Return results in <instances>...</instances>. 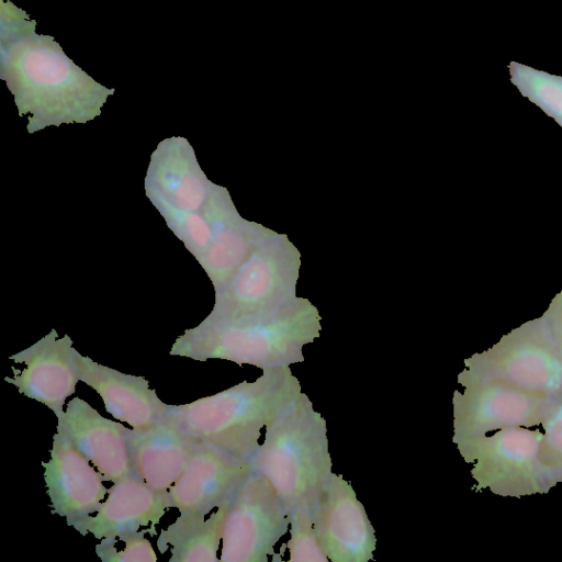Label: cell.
<instances>
[{
	"mask_svg": "<svg viewBox=\"0 0 562 562\" xmlns=\"http://www.w3.org/2000/svg\"><path fill=\"white\" fill-rule=\"evenodd\" d=\"M313 525L331 562H368L376 548L374 528L351 484L331 473L313 509Z\"/></svg>",
	"mask_w": 562,
	"mask_h": 562,
	"instance_id": "9c48e42d",
	"label": "cell"
},
{
	"mask_svg": "<svg viewBox=\"0 0 562 562\" xmlns=\"http://www.w3.org/2000/svg\"><path fill=\"white\" fill-rule=\"evenodd\" d=\"M510 81L522 97L539 106L562 127V77L510 61Z\"/></svg>",
	"mask_w": 562,
	"mask_h": 562,
	"instance_id": "ffe728a7",
	"label": "cell"
},
{
	"mask_svg": "<svg viewBox=\"0 0 562 562\" xmlns=\"http://www.w3.org/2000/svg\"><path fill=\"white\" fill-rule=\"evenodd\" d=\"M322 317L308 299L236 318L209 315L173 342L170 355L220 359L271 370L304 361L303 347L321 336Z\"/></svg>",
	"mask_w": 562,
	"mask_h": 562,
	"instance_id": "6da1fadb",
	"label": "cell"
},
{
	"mask_svg": "<svg viewBox=\"0 0 562 562\" xmlns=\"http://www.w3.org/2000/svg\"><path fill=\"white\" fill-rule=\"evenodd\" d=\"M302 392L290 367L265 370L254 382L182 405H168L165 419L189 438L225 457L248 462L259 448L262 427Z\"/></svg>",
	"mask_w": 562,
	"mask_h": 562,
	"instance_id": "7a4b0ae2",
	"label": "cell"
},
{
	"mask_svg": "<svg viewBox=\"0 0 562 562\" xmlns=\"http://www.w3.org/2000/svg\"><path fill=\"white\" fill-rule=\"evenodd\" d=\"M539 318L551 341L562 355V291L555 294Z\"/></svg>",
	"mask_w": 562,
	"mask_h": 562,
	"instance_id": "cb8c5ba5",
	"label": "cell"
},
{
	"mask_svg": "<svg viewBox=\"0 0 562 562\" xmlns=\"http://www.w3.org/2000/svg\"><path fill=\"white\" fill-rule=\"evenodd\" d=\"M160 215L198 262L232 238L245 221L228 190L218 184L200 211L162 212Z\"/></svg>",
	"mask_w": 562,
	"mask_h": 562,
	"instance_id": "ac0fdd59",
	"label": "cell"
},
{
	"mask_svg": "<svg viewBox=\"0 0 562 562\" xmlns=\"http://www.w3.org/2000/svg\"><path fill=\"white\" fill-rule=\"evenodd\" d=\"M56 430L97 468L104 481L115 483L133 474L126 440L128 428L103 417L86 401L71 398L57 418Z\"/></svg>",
	"mask_w": 562,
	"mask_h": 562,
	"instance_id": "5bb4252c",
	"label": "cell"
},
{
	"mask_svg": "<svg viewBox=\"0 0 562 562\" xmlns=\"http://www.w3.org/2000/svg\"><path fill=\"white\" fill-rule=\"evenodd\" d=\"M168 509L167 493L153 490L132 474L109 488L97 515H91L79 532L82 536L90 532L94 538L103 539L149 527L156 535L155 526Z\"/></svg>",
	"mask_w": 562,
	"mask_h": 562,
	"instance_id": "e0dca14e",
	"label": "cell"
},
{
	"mask_svg": "<svg viewBox=\"0 0 562 562\" xmlns=\"http://www.w3.org/2000/svg\"><path fill=\"white\" fill-rule=\"evenodd\" d=\"M301 254L286 234L273 231L250 250L231 278L215 289L214 318H236L286 305L296 296Z\"/></svg>",
	"mask_w": 562,
	"mask_h": 562,
	"instance_id": "277c9868",
	"label": "cell"
},
{
	"mask_svg": "<svg viewBox=\"0 0 562 562\" xmlns=\"http://www.w3.org/2000/svg\"><path fill=\"white\" fill-rule=\"evenodd\" d=\"M126 440L133 474L159 493H167L180 477L196 445L166 419L128 429Z\"/></svg>",
	"mask_w": 562,
	"mask_h": 562,
	"instance_id": "2e32d148",
	"label": "cell"
},
{
	"mask_svg": "<svg viewBox=\"0 0 562 562\" xmlns=\"http://www.w3.org/2000/svg\"><path fill=\"white\" fill-rule=\"evenodd\" d=\"M544 429L540 458L553 481L562 482V400L553 398L541 422Z\"/></svg>",
	"mask_w": 562,
	"mask_h": 562,
	"instance_id": "603a6c76",
	"label": "cell"
},
{
	"mask_svg": "<svg viewBox=\"0 0 562 562\" xmlns=\"http://www.w3.org/2000/svg\"><path fill=\"white\" fill-rule=\"evenodd\" d=\"M72 340L68 335L58 338L55 329L29 348L10 357L25 367L13 370L4 380L20 393L47 406L58 418L65 411L68 396L76 390L79 378L72 362Z\"/></svg>",
	"mask_w": 562,
	"mask_h": 562,
	"instance_id": "4fadbf2b",
	"label": "cell"
},
{
	"mask_svg": "<svg viewBox=\"0 0 562 562\" xmlns=\"http://www.w3.org/2000/svg\"><path fill=\"white\" fill-rule=\"evenodd\" d=\"M146 532L147 529L103 538L95 546V553L103 562H156L155 550L144 537Z\"/></svg>",
	"mask_w": 562,
	"mask_h": 562,
	"instance_id": "44dd1931",
	"label": "cell"
},
{
	"mask_svg": "<svg viewBox=\"0 0 562 562\" xmlns=\"http://www.w3.org/2000/svg\"><path fill=\"white\" fill-rule=\"evenodd\" d=\"M470 371L550 398L562 396V355L540 318L524 323L464 360Z\"/></svg>",
	"mask_w": 562,
	"mask_h": 562,
	"instance_id": "8992f818",
	"label": "cell"
},
{
	"mask_svg": "<svg viewBox=\"0 0 562 562\" xmlns=\"http://www.w3.org/2000/svg\"><path fill=\"white\" fill-rule=\"evenodd\" d=\"M251 472L250 461L232 460L196 441L184 471L167 492L168 507L206 515L229 503Z\"/></svg>",
	"mask_w": 562,
	"mask_h": 562,
	"instance_id": "7c38bea8",
	"label": "cell"
},
{
	"mask_svg": "<svg viewBox=\"0 0 562 562\" xmlns=\"http://www.w3.org/2000/svg\"><path fill=\"white\" fill-rule=\"evenodd\" d=\"M72 362L79 381L93 389L115 419L133 429L154 426L165 420L166 404L144 376L126 374L97 363L72 350Z\"/></svg>",
	"mask_w": 562,
	"mask_h": 562,
	"instance_id": "9a60e30c",
	"label": "cell"
},
{
	"mask_svg": "<svg viewBox=\"0 0 562 562\" xmlns=\"http://www.w3.org/2000/svg\"><path fill=\"white\" fill-rule=\"evenodd\" d=\"M214 186L182 136L161 140L150 156L145 192L159 213L198 212L206 204Z\"/></svg>",
	"mask_w": 562,
	"mask_h": 562,
	"instance_id": "30bf717a",
	"label": "cell"
},
{
	"mask_svg": "<svg viewBox=\"0 0 562 562\" xmlns=\"http://www.w3.org/2000/svg\"><path fill=\"white\" fill-rule=\"evenodd\" d=\"M289 526L273 487L252 471L228 503L220 562H267Z\"/></svg>",
	"mask_w": 562,
	"mask_h": 562,
	"instance_id": "ba28073f",
	"label": "cell"
},
{
	"mask_svg": "<svg viewBox=\"0 0 562 562\" xmlns=\"http://www.w3.org/2000/svg\"><path fill=\"white\" fill-rule=\"evenodd\" d=\"M49 453V461L42 464L52 512L79 531L99 510L109 488L99 471L64 434L56 431Z\"/></svg>",
	"mask_w": 562,
	"mask_h": 562,
	"instance_id": "8fae6325",
	"label": "cell"
},
{
	"mask_svg": "<svg viewBox=\"0 0 562 562\" xmlns=\"http://www.w3.org/2000/svg\"><path fill=\"white\" fill-rule=\"evenodd\" d=\"M560 400H562V396H561V398H560Z\"/></svg>",
	"mask_w": 562,
	"mask_h": 562,
	"instance_id": "d4e9b609",
	"label": "cell"
},
{
	"mask_svg": "<svg viewBox=\"0 0 562 562\" xmlns=\"http://www.w3.org/2000/svg\"><path fill=\"white\" fill-rule=\"evenodd\" d=\"M543 432L526 427L496 430L457 442L467 463L475 491L488 488L501 496L521 497L547 494L557 483L540 458Z\"/></svg>",
	"mask_w": 562,
	"mask_h": 562,
	"instance_id": "5b68a950",
	"label": "cell"
},
{
	"mask_svg": "<svg viewBox=\"0 0 562 562\" xmlns=\"http://www.w3.org/2000/svg\"><path fill=\"white\" fill-rule=\"evenodd\" d=\"M458 383L463 391H454L452 397L454 443L504 428L540 425L553 400L467 368Z\"/></svg>",
	"mask_w": 562,
	"mask_h": 562,
	"instance_id": "52a82bcc",
	"label": "cell"
},
{
	"mask_svg": "<svg viewBox=\"0 0 562 562\" xmlns=\"http://www.w3.org/2000/svg\"><path fill=\"white\" fill-rule=\"evenodd\" d=\"M228 503L220 506L209 518L200 514H180L162 529L157 547L165 553L171 547L169 562H220L217 550L223 538Z\"/></svg>",
	"mask_w": 562,
	"mask_h": 562,
	"instance_id": "d6986e66",
	"label": "cell"
},
{
	"mask_svg": "<svg viewBox=\"0 0 562 562\" xmlns=\"http://www.w3.org/2000/svg\"><path fill=\"white\" fill-rule=\"evenodd\" d=\"M291 537L288 541L290 562H327L316 536L313 515L310 512H296L289 515Z\"/></svg>",
	"mask_w": 562,
	"mask_h": 562,
	"instance_id": "7402d4cb",
	"label": "cell"
},
{
	"mask_svg": "<svg viewBox=\"0 0 562 562\" xmlns=\"http://www.w3.org/2000/svg\"><path fill=\"white\" fill-rule=\"evenodd\" d=\"M273 487L288 514L313 513L333 473L324 417L301 392L266 426L250 460Z\"/></svg>",
	"mask_w": 562,
	"mask_h": 562,
	"instance_id": "3957f363",
	"label": "cell"
}]
</instances>
